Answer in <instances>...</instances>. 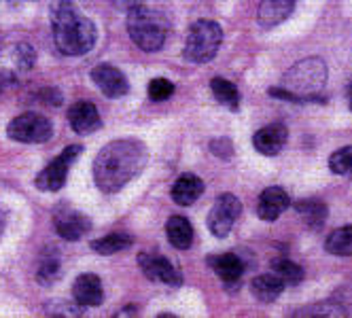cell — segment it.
I'll return each mask as SVG.
<instances>
[{"label": "cell", "mask_w": 352, "mask_h": 318, "mask_svg": "<svg viewBox=\"0 0 352 318\" xmlns=\"http://www.w3.org/2000/svg\"><path fill=\"white\" fill-rule=\"evenodd\" d=\"M146 161L148 151L140 140H113L104 144L94 159V181L100 191L117 193L142 172Z\"/></svg>", "instance_id": "cell-1"}, {"label": "cell", "mask_w": 352, "mask_h": 318, "mask_svg": "<svg viewBox=\"0 0 352 318\" xmlns=\"http://www.w3.org/2000/svg\"><path fill=\"white\" fill-rule=\"evenodd\" d=\"M52 30L56 47L64 56H85L96 45L94 21L83 17L72 0H52Z\"/></svg>", "instance_id": "cell-2"}, {"label": "cell", "mask_w": 352, "mask_h": 318, "mask_svg": "<svg viewBox=\"0 0 352 318\" xmlns=\"http://www.w3.org/2000/svg\"><path fill=\"white\" fill-rule=\"evenodd\" d=\"M170 21L162 11L138 5L128 11V32L132 43L142 52H160L166 43Z\"/></svg>", "instance_id": "cell-3"}, {"label": "cell", "mask_w": 352, "mask_h": 318, "mask_svg": "<svg viewBox=\"0 0 352 318\" xmlns=\"http://www.w3.org/2000/svg\"><path fill=\"white\" fill-rule=\"evenodd\" d=\"M327 77H329V70H327L324 60L308 58V60L297 62L295 66L287 70V75L283 79V87L295 93L299 98V102H308V100L324 102L322 98H318V91L324 87Z\"/></svg>", "instance_id": "cell-4"}, {"label": "cell", "mask_w": 352, "mask_h": 318, "mask_svg": "<svg viewBox=\"0 0 352 318\" xmlns=\"http://www.w3.org/2000/svg\"><path fill=\"white\" fill-rule=\"evenodd\" d=\"M221 43H223V30L219 23L210 19H197L189 28L183 56L193 64H206L219 54Z\"/></svg>", "instance_id": "cell-5"}, {"label": "cell", "mask_w": 352, "mask_h": 318, "mask_svg": "<svg viewBox=\"0 0 352 318\" xmlns=\"http://www.w3.org/2000/svg\"><path fill=\"white\" fill-rule=\"evenodd\" d=\"M7 134L15 142L43 144L54 136V126H52V121L38 113H23L11 121Z\"/></svg>", "instance_id": "cell-6"}, {"label": "cell", "mask_w": 352, "mask_h": 318, "mask_svg": "<svg viewBox=\"0 0 352 318\" xmlns=\"http://www.w3.org/2000/svg\"><path fill=\"white\" fill-rule=\"evenodd\" d=\"M81 146L79 144H70L66 146V149L49 163L47 168H43L41 172L36 174L34 179V185L36 189L41 191H49V193H54V191H60L64 185H66V179H68V172H70V166L74 163V159H77L81 155Z\"/></svg>", "instance_id": "cell-7"}, {"label": "cell", "mask_w": 352, "mask_h": 318, "mask_svg": "<svg viewBox=\"0 0 352 318\" xmlns=\"http://www.w3.org/2000/svg\"><path fill=\"white\" fill-rule=\"evenodd\" d=\"M242 212V204L234 193H223L217 198L208 212V229L214 238H225L236 225V218Z\"/></svg>", "instance_id": "cell-8"}, {"label": "cell", "mask_w": 352, "mask_h": 318, "mask_svg": "<svg viewBox=\"0 0 352 318\" xmlns=\"http://www.w3.org/2000/svg\"><path fill=\"white\" fill-rule=\"evenodd\" d=\"M138 265L142 267V274L153 280V282H164L168 286H181L183 284V276L176 267L162 255H153V253H140L138 255Z\"/></svg>", "instance_id": "cell-9"}, {"label": "cell", "mask_w": 352, "mask_h": 318, "mask_svg": "<svg viewBox=\"0 0 352 318\" xmlns=\"http://www.w3.org/2000/svg\"><path fill=\"white\" fill-rule=\"evenodd\" d=\"M91 81L96 83V87L102 91L109 98H121L130 91V83L128 77L123 72L111 64H98L91 70Z\"/></svg>", "instance_id": "cell-10"}, {"label": "cell", "mask_w": 352, "mask_h": 318, "mask_svg": "<svg viewBox=\"0 0 352 318\" xmlns=\"http://www.w3.org/2000/svg\"><path fill=\"white\" fill-rule=\"evenodd\" d=\"M68 124L77 134L87 136V134L102 128V119H100L96 104H91L87 100H79L68 109Z\"/></svg>", "instance_id": "cell-11"}, {"label": "cell", "mask_w": 352, "mask_h": 318, "mask_svg": "<svg viewBox=\"0 0 352 318\" xmlns=\"http://www.w3.org/2000/svg\"><path fill=\"white\" fill-rule=\"evenodd\" d=\"M287 138H289V132L283 124H272V126H265V128L255 132L253 146L261 155L274 157L285 149Z\"/></svg>", "instance_id": "cell-12"}, {"label": "cell", "mask_w": 352, "mask_h": 318, "mask_svg": "<svg viewBox=\"0 0 352 318\" xmlns=\"http://www.w3.org/2000/svg\"><path fill=\"white\" fill-rule=\"evenodd\" d=\"M74 302L83 308H98L104 302V288L96 274H81L72 286Z\"/></svg>", "instance_id": "cell-13"}, {"label": "cell", "mask_w": 352, "mask_h": 318, "mask_svg": "<svg viewBox=\"0 0 352 318\" xmlns=\"http://www.w3.org/2000/svg\"><path fill=\"white\" fill-rule=\"evenodd\" d=\"M291 206V198L280 187H267L261 191L257 202V214L263 221H276Z\"/></svg>", "instance_id": "cell-14"}, {"label": "cell", "mask_w": 352, "mask_h": 318, "mask_svg": "<svg viewBox=\"0 0 352 318\" xmlns=\"http://www.w3.org/2000/svg\"><path fill=\"white\" fill-rule=\"evenodd\" d=\"M91 229V221L77 212V210H66L64 214H56V231L64 238V240H70V242H77L81 240L87 231Z\"/></svg>", "instance_id": "cell-15"}, {"label": "cell", "mask_w": 352, "mask_h": 318, "mask_svg": "<svg viewBox=\"0 0 352 318\" xmlns=\"http://www.w3.org/2000/svg\"><path fill=\"white\" fill-rule=\"evenodd\" d=\"M295 9V0H261L257 9V21L261 28H274L289 19Z\"/></svg>", "instance_id": "cell-16"}, {"label": "cell", "mask_w": 352, "mask_h": 318, "mask_svg": "<svg viewBox=\"0 0 352 318\" xmlns=\"http://www.w3.org/2000/svg\"><path fill=\"white\" fill-rule=\"evenodd\" d=\"M208 263H210V267L214 270V274L225 284H236V282H240V278L244 274V261L236 253H223V255L210 257Z\"/></svg>", "instance_id": "cell-17"}, {"label": "cell", "mask_w": 352, "mask_h": 318, "mask_svg": "<svg viewBox=\"0 0 352 318\" xmlns=\"http://www.w3.org/2000/svg\"><path fill=\"white\" fill-rule=\"evenodd\" d=\"M204 193V183L195 174H183L172 187V200L179 206H191Z\"/></svg>", "instance_id": "cell-18"}, {"label": "cell", "mask_w": 352, "mask_h": 318, "mask_svg": "<svg viewBox=\"0 0 352 318\" xmlns=\"http://www.w3.org/2000/svg\"><path fill=\"white\" fill-rule=\"evenodd\" d=\"M166 234H168V240L172 247L179 251H187L193 244V225L189 223V218H185L181 214H174L168 218Z\"/></svg>", "instance_id": "cell-19"}, {"label": "cell", "mask_w": 352, "mask_h": 318, "mask_svg": "<svg viewBox=\"0 0 352 318\" xmlns=\"http://www.w3.org/2000/svg\"><path fill=\"white\" fill-rule=\"evenodd\" d=\"M285 282L276 276V274H261L253 278L250 282V291H253V297L261 304H272L280 297V293L285 291Z\"/></svg>", "instance_id": "cell-20"}, {"label": "cell", "mask_w": 352, "mask_h": 318, "mask_svg": "<svg viewBox=\"0 0 352 318\" xmlns=\"http://www.w3.org/2000/svg\"><path fill=\"white\" fill-rule=\"evenodd\" d=\"M62 274V263H60V255L58 249H45L38 257V265H36V280L43 286L54 284Z\"/></svg>", "instance_id": "cell-21"}, {"label": "cell", "mask_w": 352, "mask_h": 318, "mask_svg": "<svg viewBox=\"0 0 352 318\" xmlns=\"http://www.w3.org/2000/svg\"><path fill=\"white\" fill-rule=\"evenodd\" d=\"M295 210L306 221V225L312 229H320L327 221V214H329V208H327V204H322L320 200H301L295 204Z\"/></svg>", "instance_id": "cell-22"}, {"label": "cell", "mask_w": 352, "mask_h": 318, "mask_svg": "<svg viewBox=\"0 0 352 318\" xmlns=\"http://www.w3.org/2000/svg\"><path fill=\"white\" fill-rule=\"evenodd\" d=\"M132 244H134V240L128 234H109L104 238L91 240L89 247L98 255H115V253H121V251H128Z\"/></svg>", "instance_id": "cell-23"}, {"label": "cell", "mask_w": 352, "mask_h": 318, "mask_svg": "<svg viewBox=\"0 0 352 318\" xmlns=\"http://www.w3.org/2000/svg\"><path fill=\"white\" fill-rule=\"evenodd\" d=\"M324 251L333 257H352V227H340L324 238Z\"/></svg>", "instance_id": "cell-24"}, {"label": "cell", "mask_w": 352, "mask_h": 318, "mask_svg": "<svg viewBox=\"0 0 352 318\" xmlns=\"http://www.w3.org/2000/svg\"><path fill=\"white\" fill-rule=\"evenodd\" d=\"M210 89H212V93H214L219 104L228 106L230 111H238L240 109V91H238V87L232 81L217 77V79L210 81Z\"/></svg>", "instance_id": "cell-25"}, {"label": "cell", "mask_w": 352, "mask_h": 318, "mask_svg": "<svg viewBox=\"0 0 352 318\" xmlns=\"http://www.w3.org/2000/svg\"><path fill=\"white\" fill-rule=\"evenodd\" d=\"M272 270L285 284H291V286L299 284L301 280H304V270H301L297 263L289 261V259H274L272 261Z\"/></svg>", "instance_id": "cell-26"}, {"label": "cell", "mask_w": 352, "mask_h": 318, "mask_svg": "<svg viewBox=\"0 0 352 318\" xmlns=\"http://www.w3.org/2000/svg\"><path fill=\"white\" fill-rule=\"evenodd\" d=\"M329 168L333 174L352 177V146H344V149L336 151L329 157Z\"/></svg>", "instance_id": "cell-27"}, {"label": "cell", "mask_w": 352, "mask_h": 318, "mask_svg": "<svg viewBox=\"0 0 352 318\" xmlns=\"http://www.w3.org/2000/svg\"><path fill=\"white\" fill-rule=\"evenodd\" d=\"M13 60H15V64H17L19 70L28 72L36 64V52H34V49L28 43H19L13 49Z\"/></svg>", "instance_id": "cell-28"}, {"label": "cell", "mask_w": 352, "mask_h": 318, "mask_svg": "<svg viewBox=\"0 0 352 318\" xmlns=\"http://www.w3.org/2000/svg\"><path fill=\"white\" fill-rule=\"evenodd\" d=\"M344 308H338L336 304L329 302H320L314 306H308L304 310H297L295 316H344Z\"/></svg>", "instance_id": "cell-29"}, {"label": "cell", "mask_w": 352, "mask_h": 318, "mask_svg": "<svg viewBox=\"0 0 352 318\" xmlns=\"http://www.w3.org/2000/svg\"><path fill=\"white\" fill-rule=\"evenodd\" d=\"M174 93V83L168 79H153L148 83V98L153 102H164Z\"/></svg>", "instance_id": "cell-30"}, {"label": "cell", "mask_w": 352, "mask_h": 318, "mask_svg": "<svg viewBox=\"0 0 352 318\" xmlns=\"http://www.w3.org/2000/svg\"><path fill=\"white\" fill-rule=\"evenodd\" d=\"M47 314H52V316H83V306H72L68 302H49L47 308H45Z\"/></svg>", "instance_id": "cell-31"}, {"label": "cell", "mask_w": 352, "mask_h": 318, "mask_svg": "<svg viewBox=\"0 0 352 318\" xmlns=\"http://www.w3.org/2000/svg\"><path fill=\"white\" fill-rule=\"evenodd\" d=\"M210 151L217 155V157H223V159H230L232 153H234V146L228 138H219V140H212L210 142Z\"/></svg>", "instance_id": "cell-32"}, {"label": "cell", "mask_w": 352, "mask_h": 318, "mask_svg": "<svg viewBox=\"0 0 352 318\" xmlns=\"http://www.w3.org/2000/svg\"><path fill=\"white\" fill-rule=\"evenodd\" d=\"M38 98L47 104V106H60L62 104V93L54 87H47L38 91Z\"/></svg>", "instance_id": "cell-33"}, {"label": "cell", "mask_w": 352, "mask_h": 318, "mask_svg": "<svg viewBox=\"0 0 352 318\" xmlns=\"http://www.w3.org/2000/svg\"><path fill=\"white\" fill-rule=\"evenodd\" d=\"M113 5L117 9H123V11H130L138 5H142V0H113Z\"/></svg>", "instance_id": "cell-34"}, {"label": "cell", "mask_w": 352, "mask_h": 318, "mask_svg": "<svg viewBox=\"0 0 352 318\" xmlns=\"http://www.w3.org/2000/svg\"><path fill=\"white\" fill-rule=\"evenodd\" d=\"M3 231H5V216L0 212V236H3Z\"/></svg>", "instance_id": "cell-35"}, {"label": "cell", "mask_w": 352, "mask_h": 318, "mask_svg": "<svg viewBox=\"0 0 352 318\" xmlns=\"http://www.w3.org/2000/svg\"><path fill=\"white\" fill-rule=\"evenodd\" d=\"M3 89H5V79H3V75H0V93H3Z\"/></svg>", "instance_id": "cell-36"}, {"label": "cell", "mask_w": 352, "mask_h": 318, "mask_svg": "<svg viewBox=\"0 0 352 318\" xmlns=\"http://www.w3.org/2000/svg\"><path fill=\"white\" fill-rule=\"evenodd\" d=\"M350 106H352V85H350Z\"/></svg>", "instance_id": "cell-37"}]
</instances>
